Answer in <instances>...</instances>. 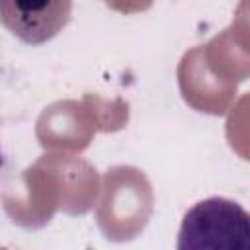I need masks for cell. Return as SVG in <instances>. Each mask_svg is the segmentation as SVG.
Returning a JSON list of instances; mask_svg holds the SVG:
<instances>
[{
  "instance_id": "6da1fadb",
  "label": "cell",
  "mask_w": 250,
  "mask_h": 250,
  "mask_svg": "<svg viewBox=\"0 0 250 250\" xmlns=\"http://www.w3.org/2000/svg\"><path fill=\"white\" fill-rule=\"evenodd\" d=\"M176 250H250V213L227 197L201 199L186 211Z\"/></svg>"
}]
</instances>
